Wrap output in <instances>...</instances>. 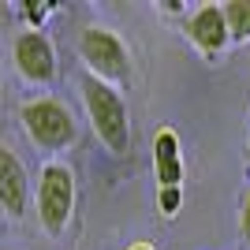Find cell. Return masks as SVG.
Returning <instances> with one entry per match:
<instances>
[{
	"label": "cell",
	"instance_id": "obj_13",
	"mask_svg": "<svg viewBox=\"0 0 250 250\" xmlns=\"http://www.w3.org/2000/svg\"><path fill=\"white\" fill-rule=\"evenodd\" d=\"M247 176H250V116H247Z\"/></svg>",
	"mask_w": 250,
	"mask_h": 250
},
{
	"label": "cell",
	"instance_id": "obj_10",
	"mask_svg": "<svg viewBox=\"0 0 250 250\" xmlns=\"http://www.w3.org/2000/svg\"><path fill=\"white\" fill-rule=\"evenodd\" d=\"M179 209H183V187H157V213L165 220L179 217Z\"/></svg>",
	"mask_w": 250,
	"mask_h": 250
},
{
	"label": "cell",
	"instance_id": "obj_12",
	"mask_svg": "<svg viewBox=\"0 0 250 250\" xmlns=\"http://www.w3.org/2000/svg\"><path fill=\"white\" fill-rule=\"evenodd\" d=\"M127 250H157V247H153V243H146V239H138V243H131Z\"/></svg>",
	"mask_w": 250,
	"mask_h": 250
},
{
	"label": "cell",
	"instance_id": "obj_4",
	"mask_svg": "<svg viewBox=\"0 0 250 250\" xmlns=\"http://www.w3.org/2000/svg\"><path fill=\"white\" fill-rule=\"evenodd\" d=\"M75 52L83 60V75L97 79V83H108V86H127L131 83V49L112 26H101V22H90L79 30L75 38Z\"/></svg>",
	"mask_w": 250,
	"mask_h": 250
},
{
	"label": "cell",
	"instance_id": "obj_5",
	"mask_svg": "<svg viewBox=\"0 0 250 250\" xmlns=\"http://www.w3.org/2000/svg\"><path fill=\"white\" fill-rule=\"evenodd\" d=\"M11 67L22 83L30 86H49L60 75V60H56V45L45 30L26 26L11 38Z\"/></svg>",
	"mask_w": 250,
	"mask_h": 250
},
{
	"label": "cell",
	"instance_id": "obj_9",
	"mask_svg": "<svg viewBox=\"0 0 250 250\" xmlns=\"http://www.w3.org/2000/svg\"><path fill=\"white\" fill-rule=\"evenodd\" d=\"M220 8H224L231 45H250V0H224Z\"/></svg>",
	"mask_w": 250,
	"mask_h": 250
},
{
	"label": "cell",
	"instance_id": "obj_2",
	"mask_svg": "<svg viewBox=\"0 0 250 250\" xmlns=\"http://www.w3.org/2000/svg\"><path fill=\"white\" fill-rule=\"evenodd\" d=\"M75 206H79V179L75 168L63 161H45L34 183V213L45 235H63L75 220Z\"/></svg>",
	"mask_w": 250,
	"mask_h": 250
},
{
	"label": "cell",
	"instance_id": "obj_11",
	"mask_svg": "<svg viewBox=\"0 0 250 250\" xmlns=\"http://www.w3.org/2000/svg\"><path fill=\"white\" fill-rule=\"evenodd\" d=\"M235 224H239V243L250 247V183L239 190V213H235Z\"/></svg>",
	"mask_w": 250,
	"mask_h": 250
},
{
	"label": "cell",
	"instance_id": "obj_1",
	"mask_svg": "<svg viewBox=\"0 0 250 250\" xmlns=\"http://www.w3.org/2000/svg\"><path fill=\"white\" fill-rule=\"evenodd\" d=\"M79 90H83V108H86V120L94 127L97 142L112 157H127L131 142H135V127H131V108H127L124 94L108 83L90 79V75L79 79Z\"/></svg>",
	"mask_w": 250,
	"mask_h": 250
},
{
	"label": "cell",
	"instance_id": "obj_7",
	"mask_svg": "<svg viewBox=\"0 0 250 250\" xmlns=\"http://www.w3.org/2000/svg\"><path fill=\"white\" fill-rule=\"evenodd\" d=\"M30 198H34V187L22 157L15 149L0 146V213L11 220H22L30 209Z\"/></svg>",
	"mask_w": 250,
	"mask_h": 250
},
{
	"label": "cell",
	"instance_id": "obj_6",
	"mask_svg": "<svg viewBox=\"0 0 250 250\" xmlns=\"http://www.w3.org/2000/svg\"><path fill=\"white\" fill-rule=\"evenodd\" d=\"M179 34L209 63H217L231 49V34H228V22H224V8L220 4H194V8H187V15L179 19Z\"/></svg>",
	"mask_w": 250,
	"mask_h": 250
},
{
	"label": "cell",
	"instance_id": "obj_14",
	"mask_svg": "<svg viewBox=\"0 0 250 250\" xmlns=\"http://www.w3.org/2000/svg\"><path fill=\"white\" fill-rule=\"evenodd\" d=\"M0 97H4V75H0Z\"/></svg>",
	"mask_w": 250,
	"mask_h": 250
},
{
	"label": "cell",
	"instance_id": "obj_3",
	"mask_svg": "<svg viewBox=\"0 0 250 250\" xmlns=\"http://www.w3.org/2000/svg\"><path fill=\"white\" fill-rule=\"evenodd\" d=\"M19 124H22V131H26V138H30L38 149H45V153H63V149H71L75 138H79L75 108L56 94L26 97V101L19 104Z\"/></svg>",
	"mask_w": 250,
	"mask_h": 250
},
{
	"label": "cell",
	"instance_id": "obj_8",
	"mask_svg": "<svg viewBox=\"0 0 250 250\" xmlns=\"http://www.w3.org/2000/svg\"><path fill=\"white\" fill-rule=\"evenodd\" d=\"M153 172L157 187H183V142L176 127H157L153 131Z\"/></svg>",
	"mask_w": 250,
	"mask_h": 250
}]
</instances>
